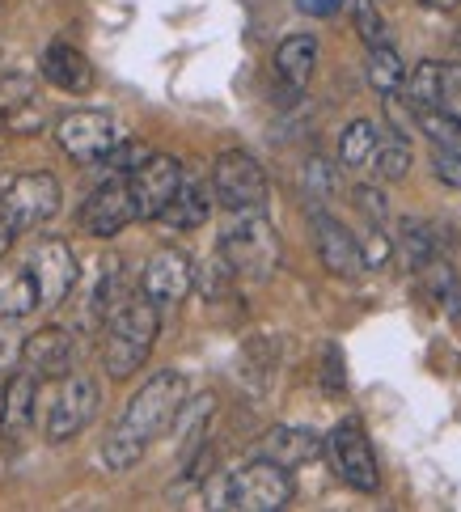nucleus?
I'll list each match as a JSON object with an SVG mask.
<instances>
[{"mask_svg": "<svg viewBox=\"0 0 461 512\" xmlns=\"http://www.w3.org/2000/svg\"><path fill=\"white\" fill-rule=\"evenodd\" d=\"M360 250H364L368 271H381L385 263H390L394 259V242L385 237V225H368V233L360 237Z\"/></svg>", "mask_w": 461, "mask_h": 512, "instance_id": "35", "label": "nucleus"}, {"mask_svg": "<svg viewBox=\"0 0 461 512\" xmlns=\"http://www.w3.org/2000/svg\"><path fill=\"white\" fill-rule=\"evenodd\" d=\"M39 72L64 94H89L94 89V64L85 60V51L68 47V43H51L39 60Z\"/></svg>", "mask_w": 461, "mask_h": 512, "instance_id": "21", "label": "nucleus"}, {"mask_svg": "<svg viewBox=\"0 0 461 512\" xmlns=\"http://www.w3.org/2000/svg\"><path fill=\"white\" fill-rule=\"evenodd\" d=\"M352 26H356V34L364 39V47L390 43V39H385V17L377 9V0H352Z\"/></svg>", "mask_w": 461, "mask_h": 512, "instance_id": "33", "label": "nucleus"}, {"mask_svg": "<svg viewBox=\"0 0 461 512\" xmlns=\"http://www.w3.org/2000/svg\"><path fill=\"white\" fill-rule=\"evenodd\" d=\"M423 280H428V297L457 322L461 318V276H457V271L436 259L428 271H423Z\"/></svg>", "mask_w": 461, "mask_h": 512, "instance_id": "29", "label": "nucleus"}, {"mask_svg": "<svg viewBox=\"0 0 461 512\" xmlns=\"http://www.w3.org/2000/svg\"><path fill=\"white\" fill-rule=\"evenodd\" d=\"M394 254L402 259V267L423 276L436 259H440V229L419 221V216H402L398 233H394Z\"/></svg>", "mask_w": 461, "mask_h": 512, "instance_id": "22", "label": "nucleus"}, {"mask_svg": "<svg viewBox=\"0 0 461 512\" xmlns=\"http://www.w3.org/2000/svg\"><path fill=\"white\" fill-rule=\"evenodd\" d=\"M309 229H313V242H318V259H322V267L330 271V276L356 280V276H364V271H368L360 237L347 233V225L339 221V216H330L326 208H313Z\"/></svg>", "mask_w": 461, "mask_h": 512, "instance_id": "12", "label": "nucleus"}, {"mask_svg": "<svg viewBox=\"0 0 461 512\" xmlns=\"http://www.w3.org/2000/svg\"><path fill=\"white\" fill-rule=\"evenodd\" d=\"M212 415H216V398H212V394H199V398L182 402V411H178V419H174L182 462L208 445V424H212Z\"/></svg>", "mask_w": 461, "mask_h": 512, "instance_id": "25", "label": "nucleus"}, {"mask_svg": "<svg viewBox=\"0 0 461 512\" xmlns=\"http://www.w3.org/2000/svg\"><path fill=\"white\" fill-rule=\"evenodd\" d=\"M182 174H187L182 170V161L165 157V153H149L132 174H127V187H132L140 221H161V212L170 208V199L182 187Z\"/></svg>", "mask_w": 461, "mask_h": 512, "instance_id": "10", "label": "nucleus"}, {"mask_svg": "<svg viewBox=\"0 0 461 512\" xmlns=\"http://www.w3.org/2000/svg\"><path fill=\"white\" fill-rule=\"evenodd\" d=\"M0 411H5V390H0Z\"/></svg>", "mask_w": 461, "mask_h": 512, "instance_id": "43", "label": "nucleus"}, {"mask_svg": "<svg viewBox=\"0 0 461 512\" xmlns=\"http://www.w3.org/2000/svg\"><path fill=\"white\" fill-rule=\"evenodd\" d=\"M411 144H407V136H398V132H390V136H381V144H377V153H373V174L381 178V182H402L411 174Z\"/></svg>", "mask_w": 461, "mask_h": 512, "instance_id": "28", "label": "nucleus"}, {"mask_svg": "<svg viewBox=\"0 0 461 512\" xmlns=\"http://www.w3.org/2000/svg\"><path fill=\"white\" fill-rule=\"evenodd\" d=\"M313 68H318V39L313 34H292V39L275 47V77L284 85L305 94V85L313 81Z\"/></svg>", "mask_w": 461, "mask_h": 512, "instance_id": "24", "label": "nucleus"}, {"mask_svg": "<svg viewBox=\"0 0 461 512\" xmlns=\"http://www.w3.org/2000/svg\"><path fill=\"white\" fill-rule=\"evenodd\" d=\"M377 144H381L377 123L373 119H352L343 127V136H339V166L343 170H364L368 161H373Z\"/></svg>", "mask_w": 461, "mask_h": 512, "instance_id": "27", "label": "nucleus"}, {"mask_svg": "<svg viewBox=\"0 0 461 512\" xmlns=\"http://www.w3.org/2000/svg\"><path fill=\"white\" fill-rule=\"evenodd\" d=\"M204 504L216 512H280L292 504V470L258 453L254 462L208 479Z\"/></svg>", "mask_w": 461, "mask_h": 512, "instance_id": "2", "label": "nucleus"}, {"mask_svg": "<svg viewBox=\"0 0 461 512\" xmlns=\"http://www.w3.org/2000/svg\"><path fill=\"white\" fill-rule=\"evenodd\" d=\"M461 89V68L457 64H440V60H423L407 72V85H402V98H407L419 111H436V106H449V98H457Z\"/></svg>", "mask_w": 461, "mask_h": 512, "instance_id": "17", "label": "nucleus"}, {"mask_svg": "<svg viewBox=\"0 0 461 512\" xmlns=\"http://www.w3.org/2000/svg\"><path fill=\"white\" fill-rule=\"evenodd\" d=\"M60 182H55L47 170H30V174H13L9 178V187L5 195H0V208H5L13 216V225L17 229H39L47 225L55 212H60Z\"/></svg>", "mask_w": 461, "mask_h": 512, "instance_id": "9", "label": "nucleus"}, {"mask_svg": "<svg viewBox=\"0 0 461 512\" xmlns=\"http://www.w3.org/2000/svg\"><path fill=\"white\" fill-rule=\"evenodd\" d=\"M258 453L271 457V462H280L288 470H297V466H309L313 457H322L326 453V436H318L313 428H271L263 436V445H258Z\"/></svg>", "mask_w": 461, "mask_h": 512, "instance_id": "20", "label": "nucleus"}, {"mask_svg": "<svg viewBox=\"0 0 461 512\" xmlns=\"http://www.w3.org/2000/svg\"><path fill=\"white\" fill-rule=\"evenodd\" d=\"M191 288H195V263L178 246H161L140 271V292L157 305H178Z\"/></svg>", "mask_w": 461, "mask_h": 512, "instance_id": "13", "label": "nucleus"}, {"mask_svg": "<svg viewBox=\"0 0 461 512\" xmlns=\"http://www.w3.org/2000/svg\"><path fill=\"white\" fill-rule=\"evenodd\" d=\"M157 301H149L144 292L127 297L115 314L106 318V339H102V369L110 381H127L136 377L144 364H149L153 347H157V331H161V318H157Z\"/></svg>", "mask_w": 461, "mask_h": 512, "instance_id": "3", "label": "nucleus"}, {"mask_svg": "<svg viewBox=\"0 0 461 512\" xmlns=\"http://www.w3.org/2000/svg\"><path fill=\"white\" fill-rule=\"evenodd\" d=\"M419 5H428V9H440V13H453L461 0H419Z\"/></svg>", "mask_w": 461, "mask_h": 512, "instance_id": "42", "label": "nucleus"}, {"mask_svg": "<svg viewBox=\"0 0 461 512\" xmlns=\"http://www.w3.org/2000/svg\"><path fill=\"white\" fill-rule=\"evenodd\" d=\"M432 174L445 182V187L461 191V153L457 149H436L432 153Z\"/></svg>", "mask_w": 461, "mask_h": 512, "instance_id": "37", "label": "nucleus"}, {"mask_svg": "<svg viewBox=\"0 0 461 512\" xmlns=\"http://www.w3.org/2000/svg\"><path fill=\"white\" fill-rule=\"evenodd\" d=\"M17 360H22V343H17L9 331H0V373L13 369Z\"/></svg>", "mask_w": 461, "mask_h": 512, "instance_id": "39", "label": "nucleus"}, {"mask_svg": "<svg viewBox=\"0 0 461 512\" xmlns=\"http://www.w3.org/2000/svg\"><path fill=\"white\" fill-rule=\"evenodd\" d=\"M297 5H301V13H309V17H330V13L343 9V0H297Z\"/></svg>", "mask_w": 461, "mask_h": 512, "instance_id": "41", "label": "nucleus"}, {"mask_svg": "<svg viewBox=\"0 0 461 512\" xmlns=\"http://www.w3.org/2000/svg\"><path fill=\"white\" fill-rule=\"evenodd\" d=\"M17 233H22V229H17V225H13V216H9L5 208H0V259H5V254L13 250V242H17Z\"/></svg>", "mask_w": 461, "mask_h": 512, "instance_id": "40", "label": "nucleus"}, {"mask_svg": "<svg viewBox=\"0 0 461 512\" xmlns=\"http://www.w3.org/2000/svg\"><path fill=\"white\" fill-rule=\"evenodd\" d=\"M233 280H237V271L229 267L225 254H212V259H204V267H195V288L204 292L208 301H225L229 292H233Z\"/></svg>", "mask_w": 461, "mask_h": 512, "instance_id": "31", "label": "nucleus"}, {"mask_svg": "<svg viewBox=\"0 0 461 512\" xmlns=\"http://www.w3.org/2000/svg\"><path fill=\"white\" fill-rule=\"evenodd\" d=\"M326 453H330V466H335L339 479L352 487V491H364V496H373L381 487V466H377V453L368 445L364 428L356 419H343V424L330 428L326 436Z\"/></svg>", "mask_w": 461, "mask_h": 512, "instance_id": "8", "label": "nucleus"}, {"mask_svg": "<svg viewBox=\"0 0 461 512\" xmlns=\"http://www.w3.org/2000/svg\"><path fill=\"white\" fill-rule=\"evenodd\" d=\"M352 204H356V212L364 216L368 225H385V221H390V199H385V191L373 187V182H360V187H352Z\"/></svg>", "mask_w": 461, "mask_h": 512, "instance_id": "34", "label": "nucleus"}, {"mask_svg": "<svg viewBox=\"0 0 461 512\" xmlns=\"http://www.w3.org/2000/svg\"><path fill=\"white\" fill-rule=\"evenodd\" d=\"M47 127V102L39 98V85L30 77L0 81V132L9 136H39Z\"/></svg>", "mask_w": 461, "mask_h": 512, "instance_id": "15", "label": "nucleus"}, {"mask_svg": "<svg viewBox=\"0 0 461 512\" xmlns=\"http://www.w3.org/2000/svg\"><path fill=\"white\" fill-rule=\"evenodd\" d=\"M187 402V377L178 369H157L144 386L127 398L123 415L102 441V462L106 470H132L144 449H149L165 428H174V419Z\"/></svg>", "mask_w": 461, "mask_h": 512, "instance_id": "1", "label": "nucleus"}, {"mask_svg": "<svg viewBox=\"0 0 461 512\" xmlns=\"http://www.w3.org/2000/svg\"><path fill=\"white\" fill-rule=\"evenodd\" d=\"M216 208V187H212V174H182V187L170 199V208L161 212V225L170 229H199L208 225V216Z\"/></svg>", "mask_w": 461, "mask_h": 512, "instance_id": "19", "label": "nucleus"}, {"mask_svg": "<svg viewBox=\"0 0 461 512\" xmlns=\"http://www.w3.org/2000/svg\"><path fill=\"white\" fill-rule=\"evenodd\" d=\"M39 386L43 377L39 373H17L9 386H5V411H0V445L9 453L22 449V441L34 428V415H39Z\"/></svg>", "mask_w": 461, "mask_h": 512, "instance_id": "16", "label": "nucleus"}, {"mask_svg": "<svg viewBox=\"0 0 461 512\" xmlns=\"http://www.w3.org/2000/svg\"><path fill=\"white\" fill-rule=\"evenodd\" d=\"M415 127L428 136L436 149H457L461 153V115H453L449 106H436V111H419Z\"/></svg>", "mask_w": 461, "mask_h": 512, "instance_id": "30", "label": "nucleus"}, {"mask_svg": "<svg viewBox=\"0 0 461 512\" xmlns=\"http://www.w3.org/2000/svg\"><path fill=\"white\" fill-rule=\"evenodd\" d=\"M119 127L106 111H68L55 119V144L72 157L77 166H102L119 149Z\"/></svg>", "mask_w": 461, "mask_h": 512, "instance_id": "7", "label": "nucleus"}, {"mask_svg": "<svg viewBox=\"0 0 461 512\" xmlns=\"http://www.w3.org/2000/svg\"><path fill=\"white\" fill-rule=\"evenodd\" d=\"M212 187H216V204L225 212H263L267 208V174L242 149H229L212 161Z\"/></svg>", "mask_w": 461, "mask_h": 512, "instance_id": "6", "label": "nucleus"}, {"mask_svg": "<svg viewBox=\"0 0 461 512\" xmlns=\"http://www.w3.org/2000/svg\"><path fill=\"white\" fill-rule=\"evenodd\" d=\"M30 271L39 280V292H43V305H60L72 288H77V254L64 237H39L30 250Z\"/></svg>", "mask_w": 461, "mask_h": 512, "instance_id": "14", "label": "nucleus"}, {"mask_svg": "<svg viewBox=\"0 0 461 512\" xmlns=\"http://www.w3.org/2000/svg\"><path fill=\"white\" fill-rule=\"evenodd\" d=\"M364 77L381 98H390V94H402V85H407V64H402V56L390 43H381V47H368Z\"/></svg>", "mask_w": 461, "mask_h": 512, "instance_id": "26", "label": "nucleus"}, {"mask_svg": "<svg viewBox=\"0 0 461 512\" xmlns=\"http://www.w3.org/2000/svg\"><path fill=\"white\" fill-rule=\"evenodd\" d=\"M43 305L30 263H0V318H26Z\"/></svg>", "mask_w": 461, "mask_h": 512, "instance_id": "23", "label": "nucleus"}, {"mask_svg": "<svg viewBox=\"0 0 461 512\" xmlns=\"http://www.w3.org/2000/svg\"><path fill=\"white\" fill-rule=\"evenodd\" d=\"M216 250L229 259L237 280L263 284L280 267V233H275V225L263 212H233V221L220 233Z\"/></svg>", "mask_w": 461, "mask_h": 512, "instance_id": "4", "label": "nucleus"}, {"mask_svg": "<svg viewBox=\"0 0 461 512\" xmlns=\"http://www.w3.org/2000/svg\"><path fill=\"white\" fill-rule=\"evenodd\" d=\"M98 381L85 377V373H68L55 381V394H51V407H47V419H43V432L47 441H72V436H81L89 424H94L98 415Z\"/></svg>", "mask_w": 461, "mask_h": 512, "instance_id": "5", "label": "nucleus"}, {"mask_svg": "<svg viewBox=\"0 0 461 512\" xmlns=\"http://www.w3.org/2000/svg\"><path fill=\"white\" fill-rule=\"evenodd\" d=\"M301 191L313 208H326L330 199H335L339 191V178H335V166H326L322 157H309L305 170H301Z\"/></svg>", "mask_w": 461, "mask_h": 512, "instance_id": "32", "label": "nucleus"}, {"mask_svg": "<svg viewBox=\"0 0 461 512\" xmlns=\"http://www.w3.org/2000/svg\"><path fill=\"white\" fill-rule=\"evenodd\" d=\"M149 157V149H144V144H136V140H119V149L106 157V166H110V174H119V178H127L132 174L140 161Z\"/></svg>", "mask_w": 461, "mask_h": 512, "instance_id": "36", "label": "nucleus"}, {"mask_svg": "<svg viewBox=\"0 0 461 512\" xmlns=\"http://www.w3.org/2000/svg\"><path fill=\"white\" fill-rule=\"evenodd\" d=\"M457 43H461V34H457Z\"/></svg>", "mask_w": 461, "mask_h": 512, "instance_id": "44", "label": "nucleus"}, {"mask_svg": "<svg viewBox=\"0 0 461 512\" xmlns=\"http://www.w3.org/2000/svg\"><path fill=\"white\" fill-rule=\"evenodd\" d=\"M72 360H77V347L60 331V326H43L22 339V364L30 373H39L43 381H60L72 373Z\"/></svg>", "mask_w": 461, "mask_h": 512, "instance_id": "18", "label": "nucleus"}, {"mask_svg": "<svg viewBox=\"0 0 461 512\" xmlns=\"http://www.w3.org/2000/svg\"><path fill=\"white\" fill-rule=\"evenodd\" d=\"M326 364H322V386L330 390V394H343V386H347V373H343V352L335 343H326Z\"/></svg>", "mask_w": 461, "mask_h": 512, "instance_id": "38", "label": "nucleus"}, {"mask_svg": "<svg viewBox=\"0 0 461 512\" xmlns=\"http://www.w3.org/2000/svg\"><path fill=\"white\" fill-rule=\"evenodd\" d=\"M77 221H81V229L89 237H115V233H123L132 221H140L127 178L115 174L110 182H102V187L89 191V199H85L81 212H77Z\"/></svg>", "mask_w": 461, "mask_h": 512, "instance_id": "11", "label": "nucleus"}]
</instances>
